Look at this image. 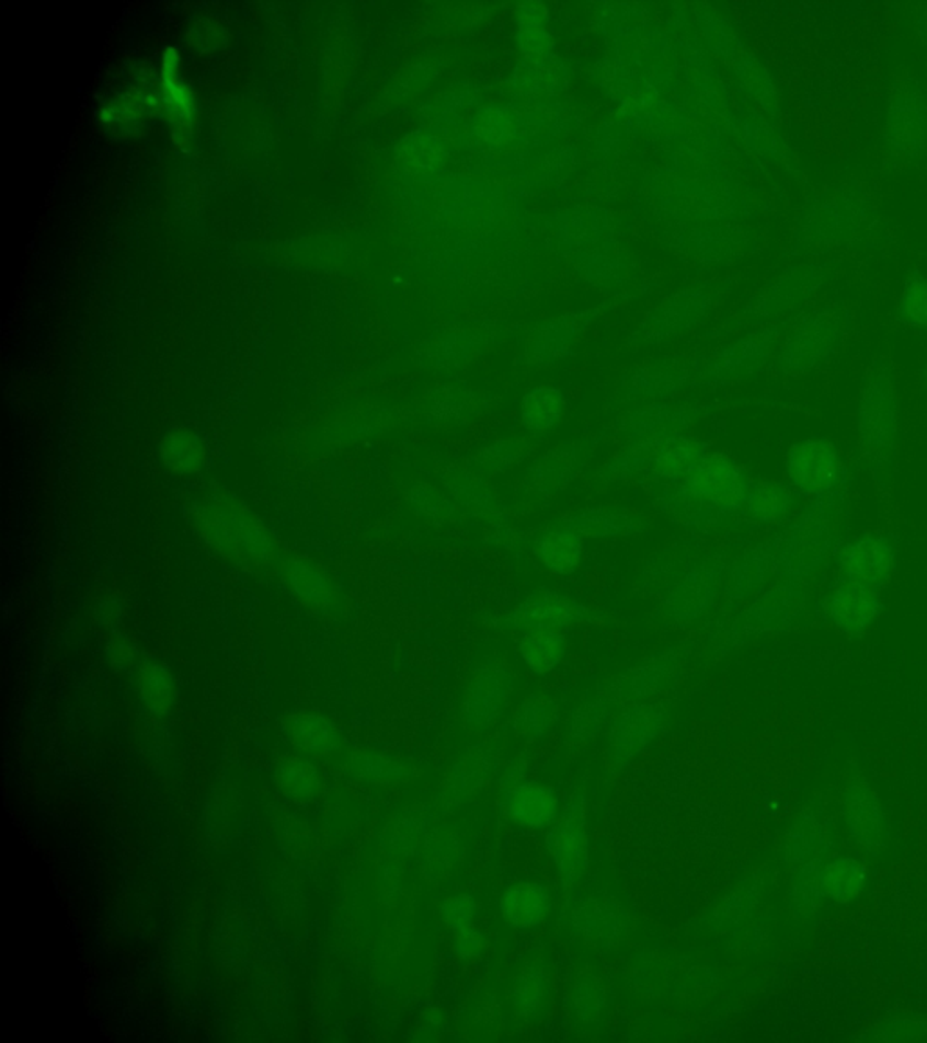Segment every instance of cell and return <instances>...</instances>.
<instances>
[{"instance_id":"6da1fadb","label":"cell","mask_w":927,"mask_h":1043,"mask_svg":"<svg viewBox=\"0 0 927 1043\" xmlns=\"http://www.w3.org/2000/svg\"><path fill=\"white\" fill-rule=\"evenodd\" d=\"M204 537L219 553L234 560L263 562L274 549L271 535L260 518L232 498H210L198 507Z\"/></svg>"},{"instance_id":"7a4b0ae2","label":"cell","mask_w":927,"mask_h":1043,"mask_svg":"<svg viewBox=\"0 0 927 1043\" xmlns=\"http://www.w3.org/2000/svg\"><path fill=\"white\" fill-rule=\"evenodd\" d=\"M687 490L710 507H734L745 498L740 468L723 457H701L685 473Z\"/></svg>"},{"instance_id":"3957f363","label":"cell","mask_w":927,"mask_h":1043,"mask_svg":"<svg viewBox=\"0 0 927 1043\" xmlns=\"http://www.w3.org/2000/svg\"><path fill=\"white\" fill-rule=\"evenodd\" d=\"M895 554L882 535L857 538L844 553L843 573L846 582L866 589H879L890 578Z\"/></svg>"},{"instance_id":"277c9868","label":"cell","mask_w":927,"mask_h":1043,"mask_svg":"<svg viewBox=\"0 0 927 1043\" xmlns=\"http://www.w3.org/2000/svg\"><path fill=\"white\" fill-rule=\"evenodd\" d=\"M788 473L802 490H828L839 475V457L826 440H804L792 449Z\"/></svg>"},{"instance_id":"5b68a950","label":"cell","mask_w":927,"mask_h":1043,"mask_svg":"<svg viewBox=\"0 0 927 1043\" xmlns=\"http://www.w3.org/2000/svg\"><path fill=\"white\" fill-rule=\"evenodd\" d=\"M862 438L868 448L885 449L895 432V404L885 379H873L860 408Z\"/></svg>"},{"instance_id":"8992f818","label":"cell","mask_w":927,"mask_h":1043,"mask_svg":"<svg viewBox=\"0 0 927 1043\" xmlns=\"http://www.w3.org/2000/svg\"><path fill=\"white\" fill-rule=\"evenodd\" d=\"M881 607V596L876 589L846 584L829 598L826 612L843 631L857 632L876 620Z\"/></svg>"},{"instance_id":"52a82bcc","label":"cell","mask_w":927,"mask_h":1043,"mask_svg":"<svg viewBox=\"0 0 927 1043\" xmlns=\"http://www.w3.org/2000/svg\"><path fill=\"white\" fill-rule=\"evenodd\" d=\"M576 607L571 601L563 600L552 593L533 596L524 601L515 615L513 627L518 631H537V629H560L568 627L576 618Z\"/></svg>"},{"instance_id":"ba28073f","label":"cell","mask_w":927,"mask_h":1043,"mask_svg":"<svg viewBox=\"0 0 927 1043\" xmlns=\"http://www.w3.org/2000/svg\"><path fill=\"white\" fill-rule=\"evenodd\" d=\"M549 850L563 881H574L585 864V835L576 814L563 817L549 834Z\"/></svg>"},{"instance_id":"9c48e42d","label":"cell","mask_w":927,"mask_h":1043,"mask_svg":"<svg viewBox=\"0 0 927 1043\" xmlns=\"http://www.w3.org/2000/svg\"><path fill=\"white\" fill-rule=\"evenodd\" d=\"M506 809L522 825L542 828L557 815V799L548 788L520 787L507 793Z\"/></svg>"},{"instance_id":"30bf717a","label":"cell","mask_w":927,"mask_h":1043,"mask_svg":"<svg viewBox=\"0 0 927 1043\" xmlns=\"http://www.w3.org/2000/svg\"><path fill=\"white\" fill-rule=\"evenodd\" d=\"M160 457L172 473L193 475L207 462V449L196 435L187 429H176L163 438Z\"/></svg>"},{"instance_id":"8fae6325","label":"cell","mask_w":927,"mask_h":1043,"mask_svg":"<svg viewBox=\"0 0 927 1043\" xmlns=\"http://www.w3.org/2000/svg\"><path fill=\"white\" fill-rule=\"evenodd\" d=\"M140 698L152 714H168L176 701V681L163 663L144 662L138 668Z\"/></svg>"},{"instance_id":"7c38bea8","label":"cell","mask_w":927,"mask_h":1043,"mask_svg":"<svg viewBox=\"0 0 927 1043\" xmlns=\"http://www.w3.org/2000/svg\"><path fill=\"white\" fill-rule=\"evenodd\" d=\"M504 699H506V684L499 674L488 673L480 676L469 690L468 704H466L469 723L484 725L493 720L502 709Z\"/></svg>"},{"instance_id":"4fadbf2b","label":"cell","mask_w":927,"mask_h":1043,"mask_svg":"<svg viewBox=\"0 0 927 1043\" xmlns=\"http://www.w3.org/2000/svg\"><path fill=\"white\" fill-rule=\"evenodd\" d=\"M563 645L565 640L560 629H537L526 632L520 643V654L533 671L548 673L560 662Z\"/></svg>"},{"instance_id":"5bb4252c","label":"cell","mask_w":927,"mask_h":1043,"mask_svg":"<svg viewBox=\"0 0 927 1043\" xmlns=\"http://www.w3.org/2000/svg\"><path fill=\"white\" fill-rule=\"evenodd\" d=\"M646 465L656 471L663 479H674L679 473H687L688 468L701 459L693 444L683 438H668L654 449H646Z\"/></svg>"},{"instance_id":"9a60e30c","label":"cell","mask_w":927,"mask_h":1043,"mask_svg":"<svg viewBox=\"0 0 927 1043\" xmlns=\"http://www.w3.org/2000/svg\"><path fill=\"white\" fill-rule=\"evenodd\" d=\"M582 540L573 531L549 532L540 543V559L552 573L569 574L576 571L582 560Z\"/></svg>"},{"instance_id":"2e32d148","label":"cell","mask_w":927,"mask_h":1043,"mask_svg":"<svg viewBox=\"0 0 927 1043\" xmlns=\"http://www.w3.org/2000/svg\"><path fill=\"white\" fill-rule=\"evenodd\" d=\"M288 732L294 743L308 752L332 750L339 741L335 726L329 720L316 714L294 715L288 723Z\"/></svg>"},{"instance_id":"e0dca14e","label":"cell","mask_w":927,"mask_h":1043,"mask_svg":"<svg viewBox=\"0 0 927 1043\" xmlns=\"http://www.w3.org/2000/svg\"><path fill=\"white\" fill-rule=\"evenodd\" d=\"M502 912L513 928L526 929L542 920L546 903L537 890L518 886L510 890L502 898Z\"/></svg>"},{"instance_id":"ac0fdd59","label":"cell","mask_w":927,"mask_h":1043,"mask_svg":"<svg viewBox=\"0 0 927 1043\" xmlns=\"http://www.w3.org/2000/svg\"><path fill=\"white\" fill-rule=\"evenodd\" d=\"M562 410V397L557 390H535L526 397L522 419L527 428L548 429L557 424Z\"/></svg>"},{"instance_id":"d6986e66","label":"cell","mask_w":927,"mask_h":1043,"mask_svg":"<svg viewBox=\"0 0 927 1043\" xmlns=\"http://www.w3.org/2000/svg\"><path fill=\"white\" fill-rule=\"evenodd\" d=\"M285 578H287L288 584L293 585L297 595L308 598V600L323 601L330 596L327 580L318 571H313L312 568H308L302 562H288L285 565Z\"/></svg>"},{"instance_id":"ffe728a7","label":"cell","mask_w":927,"mask_h":1043,"mask_svg":"<svg viewBox=\"0 0 927 1043\" xmlns=\"http://www.w3.org/2000/svg\"><path fill=\"white\" fill-rule=\"evenodd\" d=\"M279 779H282V784L288 793H293L296 798H305L316 787L318 773L313 770L312 765H308L301 759H288L282 767Z\"/></svg>"},{"instance_id":"44dd1931","label":"cell","mask_w":927,"mask_h":1043,"mask_svg":"<svg viewBox=\"0 0 927 1043\" xmlns=\"http://www.w3.org/2000/svg\"><path fill=\"white\" fill-rule=\"evenodd\" d=\"M904 313L915 324L927 326V277L913 276L904 290Z\"/></svg>"},{"instance_id":"7402d4cb","label":"cell","mask_w":927,"mask_h":1043,"mask_svg":"<svg viewBox=\"0 0 927 1043\" xmlns=\"http://www.w3.org/2000/svg\"><path fill=\"white\" fill-rule=\"evenodd\" d=\"M163 84L168 93V102L172 105V111H176L182 118L191 116V93L185 85L180 84L176 79V69H169L168 64H163Z\"/></svg>"},{"instance_id":"603a6c76","label":"cell","mask_w":927,"mask_h":1043,"mask_svg":"<svg viewBox=\"0 0 927 1043\" xmlns=\"http://www.w3.org/2000/svg\"><path fill=\"white\" fill-rule=\"evenodd\" d=\"M752 507L759 517L771 518L781 512V507H785V496H781V491L776 488H765L757 491L756 498L752 501Z\"/></svg>"},{"instance_id":"cb8c5ba5","label":"cell","mask_w":927,"mask_h":1043,"mask_svg":"<svg viewBox=\"0 0 927 1043\" xmlns=\"http://www.w3.org/2000/svg\"><path fill=\"white\" fill-rule=\"evenodd\" d=\"M471 915H473V901H471V898L459 897L449 903V924H451L455 929H460L464 924H468L469 920H471Z\"/></svg>"},{"instance_id":"d4e9b609","label":"cell","mask_w":927,"mask_h":1043,"mask_svg":"<svg viewBox=\"0 0 927 1043\" xmlns=\"http://www.w3.org/2000/svg\"><path fill=\"white\" fill-rule=\"evenodd\" d=\"M524 723H526L527 729L540 732L546 725V712L540 707H529L524 712Z\"/></svg>"},{"instance_id":"484cf974","label":"cell","mask_w":927,"mask_h":1043,"mask_svg":"<svg viewBox=\"0 0 927 1043\" xmlns=\"http://www.w3.org/2000/svg\"><path fill=\"white\" fill-rule=\"evenodd\" d=\"M538 998H540V984H535L533 978L527 981V984H524V987L520 989V1000L524 1004L526 1009H531L535 1004H537Z\"/></svg>"},{"instance_id":"4316f807","label":"cell","mask_w":927,"mask_h":1043,"mask_svg":"<svg viewBox=\"0 0 927 1043\" xmlns=\"http://www.w3.org/2000/svg\"><path fill=\"white\" fill-rule=\"evenodd\" d=\"M926 376H927V368H926Z\"/></svg>"}]
</instances>
